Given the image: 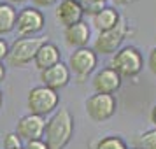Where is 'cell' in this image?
Wrapping results in <instances>:
<instances>
[{
	"label": "cell",
	"instance_id": "6da1fadb",
	"mask_svg": "<svg viewBox=\"0 0 156 149\" xmlns=\"http://www.w3.org/2000/svg\"><path fill=\"white\" fill-rule=\"evenodd\" d=\"M74 135V118L67 109H56L46 121L44 140L49 149H65Z\"/></svg>",
	"mask_w": 156,
	"mask_h": 149
},
{
	"label": "cell",
	"instance_id": "7a4b0ae2",
	"mask_svg": "<svg viewBox=\"0 0 156 149\" xmlns=\"http://www.w3.org/2000/svg\"><path fill=\"white\" fill-rule=\"evenodd\" d=\"M109 67L118 72L121 79L123 77L133 79L144 69V58H142V53L135 46H123L121 49H118L112 55V60H111Z\"/></svg>",
	"mask_w": 156,
	"mask_h": 149
},
{
	"label": "cell",
	"instance_id": "3957f363",
	"mask_svg": "<svg viewBox=\"0 0 156 149\" xmlns=\"http://www.w3.org/2000/svg\"><path fill=\"white\" fill-rule=\"evenodd\" d=\"M46 42V37H20L9 46L7 62L11 67H27L34 62L39 48Z\"/></svg>",
	"mask_w": 156,
	"mask_h": 149
},
{
	"label": "cell",
	"instance_id": "277c9868",
	"mask_svg": "<svg viewBox=\"0 0 156 149\" xmlns=\"http://www.w3.org/2000/svg\"><path fill=\"white\" fill-rule=\"evenodd\" d=\"M60 104V95L55 90H49L46 86H35L28 91V98H27V105L30 109V114H37V116H48L53 114L58 109Z\"/></svg>",
	"mask_w": 156,
	"mask_h": 149
},
{
	"label": "cell",
	"instance_id": "5b68a950",
	"mask_svg": "<svg viewBox=\"0 0 156 149\" xmlns=\"http://www.w3.org/2000/svg\"><path fill=\"white\" fill-rule=\"evenodd\" d=\"M130 27H128V21L125 18H121L119 23L114 27L112 30H107V32H102L98 34L97 41L93 44V51L97 55H114L118 49H121V44L123 41L130 35Z\"/></svg>",
	"mask_w": 156,
	"mask_h": 149
},
{
	"label": "cell",
	"instance_id": "8992f818",
	"mask_svg": "<svg viewBox=\"0 0 156 149\" xmlns=\"http://www.w3.org/2000/svg\"><path fill=\"white\" fill-rule=\"evenodd\" d=\"M118 109V100L114 95H104V93H93L86 100V112L95 123H104L111 119Z\"/></svg>",
	"mask_w": 156,
	"mask_h": 149
},
{
	"label": "cell",
	"instance_id": "52a82bcc",
	"mask_svg": "<svg viewBox=\"0 0 156 149\" xmlns=\"http://www.w3.org/2000/svg\"><path fill=\"white\" fill-rule=\"evenodd\" d=\"M98 65V55L91 49V48H79L74 49V53L69 58V70L74 74L79 81L86 79L95 67Z\"/></svg>",
	"mask_w": 156,
	"mask_h": 149
},
{
	"label": "cell",
	"instance_id": "ba28073f",
	"mask_svg": "<svg viewBox=\"0 0 156 149\" xmlns=\"http://www.w3.org/2000/svg\"><path fill=\"white\" fill-rule=\"evenodd\" d=\"M44 23H46V18H44L41 9L25 7L16 16L14 30L18 32L20 37H34L44 28Z\"/></svg>",
	"mask_w": 156,
	"mask_h": 149
},
{
	"label": "cell",
	"instance_id": "9c48e42d",
	"mask_svg": "<svg viewBox=\"0 0 156 149\" xmlns=\"http://www.w3.org/2000/svg\"><path fill=\"white\" fill-rule=\"evenodd\" d=\"M44 130H46V119L37 114H27L16 125V133L23 142L42 139Z\"/></svg>",
	"mask_w": 156,
	"mask_h": 149
},
{
	"label": "cell",
	"instance_id": "30bf717a",
	"mask_svg": "<svg viewBox=\"0 0 156 149\" xmlns=\"http://www.w3.org/2000/svg\"><path fill=\"white\" fill-rule=\"evenodd\" d=\"M70 77L72 74L69 70V65L60 62V63L53 65L46 70H41V81H42V86L49 88V90H62L65 86L70 83Z\"/></svg>",
	"mask_w": 156,
	"mask_h": 149
},
{
	"label": "cell",
	"instance_id": "8fae6325",
	"mask_svg": "<svg viewBox=\"0 0 156 149\" xmlns=\"http://www.w3.org/2000/svg\"><path fill=\"white\" fill-rule=\"evenodd\" d=\"M123 84V79L118 72L111 67L100 69L95 77H93V88L95 93H104V95H114Z\"/></svg>",
	"mask_w": 156,
	"mask_h": 149
},
{
	"label": "cell",
	"instance_id": "7c38bea8",
	"mask_svg": "<svg viewBox=\"0 0 156 149\" xmlns=\"http://www.w3.org/2000/svg\"><path fill=\"white\" fill-rule=\"evenodd\" d=\"M63 37H65V42L69 44L70 48H74V49L88 48L90 37H91V30H90L86 21H79L76 25L67 27L63 30Z\"/></svg>",
	"mask_w": 156,
	"mask_h": 149
},
{
	"label": "cell",
	"instance_id": "4fadbf2b",
	"mask_svg": "<svg viewBox=\"0 0 156 149\" xmlns=\"http://www.w3.org/2000/svg\"><path fill=\"white\" fill-rule=\"evenodd\" d=\"M83 16L84 14H83V9L77 0H62L60 5L56 7V20L65 28L83 21Z\"/></svg>",
	"mask_w": 156,
	"mask_h": 149
},
{
	"label": "cell",
	"instance_id": "5bb4252c",
	"mask_svg": "<svg viewBox=\"0 0 156 149\" xmlns=\"http://www.w3.org/2000/svg\"><path fill=\"white\" fill-rule=\"evenodd\" d=\"M60 62H62L60 48H58L56 44L49 42V41H46V42L39 48L35 58H34V63H35V67L39 70H46V69H49V67L60 63Z\"/></svg>",
	"mask_w": 156,
	"mask_h": 149
},
{
	"label": "cell",
	"instance_id": "9a60e30c",
	"mask_svg": "<svg viewBox=\"0 0 156 149\" xmlns=\"http://www.w3.org/2000/svg\"><path fill=\"white\" fill-rule=\"evenodd\" d=\"M121 20V14L116 11L114 7H104L100 12L93 16V27L98 30V34L107 32V30H112Z\"/></svg>",
	"mask_w": 156,
	"mask_h": 149
},
{
	"label": "cell",
	"instance_id": "2e32d148",
	"mask_svg": "<svg viewBox=\"0 0 156 149\" xmlns=\"http://www.w3.org/2000/svg\"><path fill=\"white\" fill-rule=\"evenodd\" d=\"M16 11L14 5H11L7 2H0V35L11 34L16 27Z\"/></svg>",
	"mask_w": 156,
	"mask_h": 149
},
{
	"label": "cell",
	"instance_id": "e0dca14e",
	"mask_svg": "<svg viewBox=\"0 0 156 149\" xmlns=\"http://www.w3.org/2000/svg\"><path fill=\"white\" fill-rule=\"evenodd\" d=\"M95 149H128V146L119 135H107L95 144Z\"/></svg>",
	"mask_w": 156,
	"mask_h": 149
},
{
	"label": "cell",
	"instance_id": "ac0fdd59",
	"mask_svg": "<svg viewBox=\"0 0 156 149\" xmlns=\"http://www.w3.org/2000/svg\"><path fill=\"white\" fill-rule=\"evenodd\" d=\"M135 144H137V149H156V128L140 133Z\"/></svg>",
	"mask_w": 156,
	"mask_h": 149
},
{
	"label": "cell",
	"instance_id": "d6986e66",
	"mask_svg": "<svg viewBox=\"0 0 156 149\" xmlns=\"http://www.w3.org/2000/svg\"><path fill=\"white\" fill-rule=\"evenodd\" d=\"M77 2L83 9V14H88L91 18L105 7V2H102V0H77Z\"/></svg>",
	"mask_w": 156,
	"mask_h": 149
},
{
	"label": "cell",
	"instance_id": "ffe728a7",
	"mask_svg": "<svg viewBox=\"0 0 156 149\" xmlns=\"http://www.w3.org/2000/svg\"><path fill=\"white\" fill-rule=\"evenodd\" d=\"M20 147H23V140L18 137L16 132L4 135V149H20Z\"/></svg>",
	"mask_w": 156,
	"mask_h": 149
},
{
	"label": "cell",
	"instance_id": "44dd1931",
	"mask_svg": "<svg viewBox=\"0 0 156 149\" xmlns=\"http://www.w3.org/2000/svg\"><path fill=\"white\" fill-rule=\"evenodd\" d=\"M23 149H49L44 139H35V140H28L23 144Z\"/></svg>",
	"mask_w": 156,
	"mask_h": 149
},
{
	"label": "cell",
	"instance_id": "7402d4cb",
	"mask_svg": "<svg viewBox=\"0 0 156 149\" xmlns=\"http://www.w3.org/2000/svg\"><path fill=\"white\" fill-rule=\"evenodd\" d=\"M147 67H149V70H151V72L156 76V48H153V49H151V53H149Z\"/></svg>",
	"mask_w": 156,
	"mask_h": 149
},
{
	"label": "cell",
	"instance_id": "603a6c76",
	"mask_svg": "<svg viewBox=\"0 0 156 149\" xmlns=\"http://www.w3.org/2000/svg\"><path fill=\"white\" fill-rule=\"evenodd\" d=\"M7 55H9V44L5 42V39L0 37V63L4 60H7Z\"/></svg>",
	"mask_w": 156,
	"mask_h": 149
},
{
	"label": "cell",
	"instance_id": "cb8c5ba5",
	"mask_svg": "<svg viewBox=\"0 0 156 149\" xmlns=\"http://www.w3.org/2000/svg\"><path fill=\"white\" fill-rule=\"evenodd\" d=\"M34 2V7H49V5H53V4H56L58 0H32Z\"/></svg>",
	"mask_w": 156,
	"mask_h": 149
},
{
	"label": "cell",
	"instance_id": "d4e9b609",
	"mask_svg": "<svg viewBox=\"0 0 156 149\" xmlns=\"http://www.w3.org/2000/svg\"><path fill=\"white\" fill-rule=\"evenodd\" d=\"M5 74H7V70H5V67H4V63H0V83L5 79Z\"/></svg>",
	"mask_w": 156,
	"mask_h": 149
},
{
	"label": "cell",
	"instance_id": "484cf974",
	"mask_svg": "<svg viewBox=\"0 0 156 149\" xmlns=\"http://www.w3.org/2000/svg\"><path fill=\"white\" fill-rule=\"evenodd\" d=\"M151 121H153V125L156 126V105L153 107V111H151Z\"/></svg>",
	"mask_w": 156,
	"mask_h": 149
},
{
	"label": "cell",
	"instance_id": "4316f807",
	"mask_svg": "<svg viewBox=\"0 0 156 149\" xmlns=\"http://www.w3.org/2000/svg\"><path fill=\"white\" fill-rule=\"evenodd\" d=\"M4 2H7V4H11V5H14V4H25L27 0H4Z\"/></svg>",
	"mask_w": 156,
	"mask_h": 149
},
{
	"label": "cell",
	"instance_id": "83f0119b",
	"mask_svg": "<svg viewBox=\"0 0 156 149\" xmlns=\"http://www.w3.org/2000/svg\"><path fill=\"white\" fill-rule=\"evenodd\" d=\"M114 2H116V4H119V5H126L130 0H114Z\"/></svg>",
	"mask_w": 156,
	"mask_h": 149
},
{
	"label": "cell",
	"instance_id": "f1b7e54d",
	"mask_svg": "<svg viewBox=\"0 0 156 149\" xmlns=\"http://www.w3.org/2000/svg\"><path fill=\"white\" fill-rule=\"evenodd\" d=\"M2 105H4V95H2V91H0V109H2Z\"/></svg>",
	"mask_w": 156,
	"mask_h": 149
},
{
	"label": "cell",
	"instance_id": "f546056e",
	"mask_svg": "<svg viewBox=\"0 0 156 149\" xmlns=\"http://www.w3.org/2000/svg\"><path fill=\"white\" fill-rule=\"evenodd\" d=\"M102 2H105V0H102Z\"/></svg>",
	"mask_w": 156,
	"mask_h": 149
},
{
	"label": "cell",
	"instance_id": "4dcf8cb0",
	"mask_svg": "<svg viewBox=\"0 0 156 149\" xmlns=\"http://www.w3.org/2000/svg\"><path fill=\"white\" fill-rule=\"evenodd\" d=\"M20 149H23V147H20Z\"/></svg>",
	"mask_w": 156,
	"mask_h": 149
},
{
	"label": "cell",
	"instance_id": "1f68e13d",
	"mask_svg": "<svg viewBox=\"0 0 156 149\" xmlns=\"http://www.w3.org/2000/svg\"><path fill=\"white\" fill-rule=\"evenodd\" d=\"M133 149H137V147H133Z\"/></svg>",
	"mask_w": 156,
	"mask_h": 149
}]
</instances>
